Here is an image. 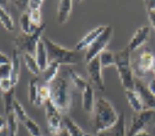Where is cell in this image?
I'll return each mask as SVG.
<instances>
[{"label": "cell", "mask_w": 155, "mask_h": 136, "mask_svg": "<svg viewBox=\"0 0 155 136\" xmlns=\"http://www.w3.org/2000/svg\"><path fill=\"white\" fill-rule=\"evenodd\" d=\"M92 115V127L96 134L113 126L119 118V114L113 105L105 98L97 100Z\"/></svg>", "instance_id": "obj_1"}, {"label": "cell", "mask_w": 155, "mask_h": 136, "mask_svg": "<svg viewBox=\"0 0 155 136\" xmlns=\"http://www.w3.org/2000/svg\"><path fill=\"white\" fill-rule=\"evenodd\" d=\"M48 85L50 88V101L61 114L68 113L71 108L72 95L67 80L57 76Z\"/></svg>", "instance_id": "obj_2"}, {"label": "cell", "mask_w": 155, "mask_h": 136, "mask_svg": "<svg viewBox=\"0 0 155 136\" xmlns=\"http://www.w3.org/2000/svg\"><path fill=\"white\" fill-rule=\"evenodd\" d=\"M42 41L46 46L48 63L57 62L61 65H77L80 62V55L76 49H69L53 42L50 38L42 36Z\"/></svg>", "instance_id": "obj_3"}, {"label": "cell", "mask_w": 155, "mask_h": 136, "mask_svg": "<svg viewBox=\"0 0 155 136\" xmlns=\"http://www.w3.org/2000/svg\"><path fill=\"white\" fill-rule=\"evenodd\" d=\"M130 50L126 46L115 53V67L123 88L126 90L135 89L136 79L130 59Z\"/></svg>", "instance_id": "obj_4"}, {"label": "cell", "mask_w": 155, "mask_h": 136, "mask_svg": "<svg viewBox=\"0 0 155 136\" xmlns=\"http://www.w3.org/2000/svg\"><path fill=\"white\" fill-rule=\"evenodd\" d=\"M46 26L47 24L43 22V24L39 26L38 30L32 34H25L23 32L19 34L14 39L15 49H17L20 53L30 54L35 56L38 42L42 39V37L43 36L42 33Z\"/></svg>", "instance_id": "obj_5"}, {"label": "cell", "mask_w": 155, "mask_h": 136, "mask_svg": "<svg viewBox=\"0 0 155 136\" xmlns=\"http://www.w3.org/2000/svg\"><path fill=\"white\" fill-rule=\"evenodd\" d=\"M113 26L112 25H106L104 31L98 38L95 40V42L89 47L85 55V60L87 63L92 59L99 56L103 51L106 49V47L110 42L112 36H113Z\"/></svg>", "instance_id": "obj_6"}, {"label": "cell", "mask_w": 155, "mask_h": 136, "mask_svg": "<svg viewBox=\"0 0 155 136\" xmlns=\"http://www.w3.org/2000/svg\"><path fill=\"white\" fill-rule=\"evenodd\" d=\"M155 120V110L145 109L132 115L130 126L127 136H135L138 132L145 130V127Z\"/></svg>", "instance_id": "obj_7"}, {"label": "cell", "mask_w": 155, "mask_h": 136, "mask_svg": "<svg viewBox=\"0 0 155 136\" xmlns=\"http://www.w3.org/2000/svg\"><path fill=\"white\" fill-rule=\"evenodd\" d=\"M102 70L103 67L98 56L87 63V72L91 82L90 84L97 90L104 92L105 90V84Z\"/></svg>", "instance_id": "obj_8"}, {"label": "cell", "mask_w": 155, "mask_h": 136, "mask_svg": "<svg viewBox=\"0 0 155 136\" xmlns=\"http://www.w3.org/2000/svg\"><path fill=\"white\" fill-rule=\"evenodd\" d=\"M154 63L155 58L153 54L149 49L147 48L137 59L136 62L132 64L134 75H136L138 78L143 77L147 72L153 69Z\"/></svg>", "instance_id": "obj_9"}, {"label": "cell", "mask_w": 155, "mask_h": 136, "mask_svg": "<svg viewBox=\"0 0 155 136\" xmlns=\"http://www.w3.org/2000/svg\"><path fill=\"white\" fill-rule=\"evenodd\" d=\"M45 114H46L48 131L53 135H54L62 129L61 128V124L63 123V119L61 117L62 114L54 106V104L50 101V100L47 101L45 104Z\"/></svg>", "instance_id": "obj_10"}, {"label": "cell", "mask_w": 155, "mask_h": 136, "mask_svg": "<svg viewBox=\"0 0 155 136\" xmlns=\"http://www.w3.org/2000/svg\"><path fill=\"white\" fill-rule=\"evenodd\" d=\"M135 90L138 93L143 103L144 110L145 109H153L155 110V95L148 90L147 87L143 84V82L139 79H136L135 83Z\"/></svg>", "instance_id": "obj_11"}, {"label": "cell", "mask_w": 155, "mask_h": 136, "mask_svg": "<svg viewBox=\"0 0 155 136\" xmlns=\"http://www.w3.org/2000/svg\"><path fill=\"white\" fill-rule=\"evenodd\" d=\"M97 136H126V116L124 112L119 114L117 122L109 128L96 134Z\"/></svg>", "instance_id": "obj_12"}, {"label": "cell", "mask_w": 155, "mask_h": 136, "mask_svg": "<svg viewBox=\"0 0 155 136\" xmlns=\"http://www.w3.org/2000/svg\"><path fill=\"white\" fill-rule=\"evenodd\" d=\"M150 36V28L147 25H143L137 30L133 37L130 39V42L127 46L129 47L130 52L138 49L149 39Z\"/></svg>", "instance_id": "obj_13"}, {"label": "cell", "mask_w": 155, "mask_h": 136, "mask_svg": "<svg viewBox=\"0 0 155 136\" xmlns=\"http://www.w3.org/2000/svg\"><path fill=\"white\" fill-rule=\"evenodd\" d=\"M105 26L106 25H99V26L92 30L91 32H89L87 34H86L83 38L76 43V50L81 51L87 49V48L88 49L93 42H95L97 38L103 33V32L105 29Z\"/></svg>", "instance_id": "obj_14"}, {"label": "cell", "mask_w": 155, "mask_h": 136, "mask_svg": "<svg viewBox=\"0 0 155 136\" xmlns=\"http://www.w3.org/2000/svg\"><path fill=\"white\" fill-rule=\"evenodd\" d=\"M95 103L96 101L94 99L93 87L90 83H88L86 89L82 91V108L84 111L88 114H92Z\"/></svg>", "instance_id": "obj_15"}, {"label": "cell", "mask_w": 155, "mask_h": 136, "mask_svg": "<svg viewBox=\"0 0 155 136\" xmlns=\"http://www.w3.org/2000/svg\"><path fill=\"white\" fill-rule=\"evenodd\" d=\"M35 58L37 59V62L39 66L41 72H43L48 65V59L46 46L44 44V42L42 41V39H41L38 42L36 54H35Z\"/></svg>", "instance_id": "obj_16"}, {"label": "cell", "mask_w": 155, "mask_h": 136, "mask_svg": "<svg viewBox=\"0 0 155 136\" xmlns=\"http://www.w3.org/2000/svg\"><path fill=\"white\" fill-rule=\"evenodd\" d=\"M72 1H60L58 5V21L60 25L66 23L72 11Z\"/></svg>", "instance_id": "obj_17"}, {"label": "cell", "mask_w": 155, "mask_h": 136, "mask_svg": "<svg viewBox=\"0 0 155 136\" xmlns=\"http://www.w3.org/2000/svg\"><path fill=\"white\" fill-rule=\"evenodd\" d=\"M125 94H126V98L128 103H129V105L133 109L135 112H139V111H142L143 110H144V106H143L142 99L135 89L126 90Z\"/></svg>", "instance_id": "obj_18"}, {"label": "cell", "mask_w": 155, "mask_h": 136, "mask_svg": "<svg viewBox=\"0 0 155 136\" xmlns=\"http://www.w3.org/2000/svg\"><path fill=\"white\" fill-rule=\"evenodd\" d=\"M21 53L17 49L13 50L12 55V73H11V77L10 80L14 87H15L17 84L19 78H20V74H21V57H20Z\"/></svg>", "instance_id": "obj_19"}, {"label": "cell", "mask_w": 155, "mask_h": 136, "mask_svg": "<svg viewBox=\"0 0 155 136\" xmlns=\"http://www.w3.org/2000/svg\"><path fill=\"white\" fill-rule=\"evenodd\" d=\"M19 22H20L21 31H22L23 33L32 34L33 32H35L38 28L36 25H34L33 24H32V22L31 21L30 14L28 11L21 14V17H20V19H19Z\"/></svg>", "instance_id": "obj_20"}, {"label": "cell", "mask_w": 155, "mask_h": 136, "mask_svg": "<svg viewBox=\"0 0 155 136\" xmlns=\"http://www.w3.org/2000/svg\"><path fill=\"white\" fill-rule=\"evenodd\" d=\"M59 66L60 65L57 62L48 63L46 69L42 72H43V80L46 83L49 84L57 77Z\"/></svg>", "instance_id": "obj_21"}, {"label": "cell", "mask_w": 155, "mask_h": 136, "mask_svg": "<svg viewBox=\"0 0 155 136\" xmlns=\"http://www.w3.org/2000/svg\"><path fill=\"white\" fill-rule=\"evenodd\" d=\"M15 89L13 88L11 90H9L8 92L3 93V100H4V111L5 115L10 114L14 112V105L15 101Z\"/></svg>", "instance_id": "obj_22"}, {"label": "cell", "mask_w": 155, "mask_h": 136, "mask_svg": "<svg viewBox=\"0 0 155 136\" xmlns=\"http://www.w3.org/2000/svg\"><path fill=\"white\" fill-rule=\"evenodd\" d=\"M63 123L71 136H86V133H84L82 129L67 116L64 117Z\"/></svg>", "instance_id": "obj_23"}, {"label": "cell", "mask_w": 155, "mask_h": 136, "mask_svg": "<svg viewBox=\"0 0 155 136\" xmlns=\"http://www.w3.org/2000/svg\"><path fill=\"white\" fill-rule=\"evenodd\" d=\"M50 100V88L49 85H42L39 87L38 98L35 101L34 106H42V105H45L47 101Z\"/></svg>", "instance_id": "obj_24"}, {"label": "cell", "mask_w": 155, "mask_h": 136, "mask_svg": "<svg viewBox=\"0 0 155 136\" xmlns=\"http://www.w3.org/2000/svg\"><path fill=\"white\" fill-rule=\"evenodd\" d=\"M0 21L6 31L13 32L15 30V24H14L13 18L2 5L0 8Z\"/></svg>", "instance_id": "obj_25"}, {"label": "cell", "mask_w": 155, "mask_h": 136, "mask_svg": "<svg viewBox=\"0 0 155 136\" xmlns=\"http://www.w3.org/2000/svg\"><path fill=\"white\" fill-rule=\"evenodd\" d=\"M99 60L103 68L115 66V53L109 49H105L99 55Z\"/></svg>", "instance_id": "obj_26"}, {"label": "cell", "mask_w": 155, "mask_h": 136, "mask_svg": "<svg viewBox=\"0 0 155 136\" xmlns=\"http://www.w3.org/2000/svg\"><path fill=\"white\" fill-rule=\"evenodd\" d=\"M24 60H25V66L29 70V72L35 76H38L41 70L39 68V66L37 62L35 56L30 55V54H24Z\"/></svg>", "instance_id": "obj_27"}, {"label": "cell", "mask_w": 155, "mask_h": 136, "mask_svg": "<svg viewBox=\"0 0 155 136\" xmlns=\"http://www.w3.org/2000/svg\"><path fill=\"white\" fill-rule=\"evenodd\" d=\"M68 73H69V76H70L71 80L73 83V84L75 85V87H76V89L83 91L84 89H86V87L87 86V82L85 80L82 76H80L78 73H76L75 71H73L71 69L69 70Z\"/></svg>", "instance_id": "obj_28"}, {"label": "cell", "mask_w": 155, "mask_h": 136, "mask_svg": "<svg viewBox=\"0 0 155 136\" xmlns=\"http://www.w3.org/2000/svg\"><path fill=\"white\" fill-rule=\"evenodd\" d=\"M7 120V128H8L9 136H16L18 133V123L19 120L16 117L15 114L12 112L6 116Z\"/></svg>", "instance_id": "obj_29"}, {"label": "cell", "mask_w": 155, "mask_h": 136, "mask_svg": "<svg viewBox=\"0 0 155 136\" xmlns=\"http://www.w3.org/2000/svg\"><path fill=\"white\" fill-rule=\"evenodd\" d=\"M38 91H39V86H38V78L33 77L31 78L29 82V93H28V98H29V102L31 105L35 104V101L38 98Z\"/></svg>", "instance_id": "obj_30"}, {"label": "cell", "mask_w": 155, "mask_h": 136, "mask_svg": "<svg viewBox=\"0 0 155 136\" xmlns=\"http://www.w3.org/2000/svg\"><path fill=\"white\" fill-rule=\"evenodd\" d=\"M23 125L31 136H42L41 127H39L38 123L31 118L28 117L23 123Z\"/></svg>", "instance_id": "obj_31"}, {"label": "cell", "mask_w": 155, "mask_h": 136, "mask_svg": "<svg viewBox=\"0 0 155 136\" xmlns=\"http://www.w3.org/2000/svg\"><path fill=\"white\" fill-rule=\"evenodd\" d=\"M14 113L15 114L16 117L19 120V122H21L22 123H24L25 120L29 117L28 115L26 114V112L24 110L22 105L17 100H15V105H14Z\"/></svg>", "instance_id": "obj_32"}, {"label": "cell", "mask_w": 155, "mask_h": 136, "mask_svg": "<svg viewBox=\"0 0 155 136\" xmlns=\"http://www.w3.org/2000/svg\"><path fill=\"white\" fill-rule=\"evenodd\" d=\"M28 12L30 14L31 21L34 25H36L37 27H39V26H41L43 24V22H42V12H41V9L29 10Z\"/></svg>", "instance_id": "obj_33"}, {"label": "cell", "mask_w": 155, "mask_h": 136, "mask_svg": "<svg viewBox=\"0 0 155 136\" xmlns=\"http://www.w3.org/2000/svg\"><path fill=\"white\" fill-rule=\"evenodd\" d=\"M12 73V63L0 65V79H10Z\"/></svg>", "instance_id": "obj_34"}, {"label": "cell", "mask_w": 155, "mask_h": 136, "mask_svg": "<svg viewBox=\"0 0 155 136\" xmlns=\"http://www.w3.org/2000/svg\"><path fill=\"white\" fill-rule=\"evenodd\" d=\"M0 88H1L2 92L5 93L11 90L15 87L13 86L10 79H0Z\"/></svg>", "instance_id": "obj_35"}, {"label": "cell", "mask_w": 155, "mask_h": 136, "mask_svg": "<svg viewBox=\"0 0 155 136\" xmlns=\"http://www.w3.org/2000/svg\"><path fill=\"white\" fill-rule=\"evenodd\" d=\"M43 4L42 0H31L28 1V11L34 9H41Z\"/></svg>", "instance_id": "obj_36"}, {"label": "cell", "mask_w": 155, "mask_h": 136, "mask_svg": "<svg viewBox=\"0 0 155 136\" xmlns=\"http://www.w3.org/2000/svg\"><path fill=\"white\" fill-rule=\"evenodd\" d=\"M13 4L19 9H21L22 13L28 11V1H15Z\"/></svg>", "instance_id": "obj_37"}, {"label": "cell", "mask_w": 155, "mask_h": 136, "mask_svg": "<svg viewBox=\"0 0 155 136\" xmlns=\"http://www.w3.org/2000/svg\"><path fill=\"white\" fill-rule=\"evenodd\" d=\"M11 63H12V59H9L7 55L1 52V54H0V65H7V64Z\"/></svg>", "instance_id": "obj_38"}, {"label": "cell", "mask_w": 155, "mask_h": 136, "mask_svg": "<svg viewBox=\"0 0 155 136\" xmlns=\"http://www.w3.org/2000/svg\"><path fill=\"white\" fill-rule=\"evenodd\" d=\"M147 15H148V19H149L152 26L155 29V10L147 11Z\"/></svg>", "instance_id": "obj_39"}, {"label": "cell", "mask_w": 155, "mask_h": 136, "mask_svg": "<svg viewBox=\"0 0 155 136\" xmlns=\"http://www.w3.org/2000/svg\"><path fill=\"white\" fill-rule=\"evenodd\" d=\"M147 89L153 95H155V77L153 78L147 84Z\"/></svg>", "instance_id": "obj_40"}, {"label": "cell", "mask_w": 155, "mask_h": 136, "mask_svg": "<svg viewBox=\"0 0 155 136\" xmlns=\"http://www.w3.org/2000/svg\"><path fill=\"white\" fill-rule=\"evenodd\" d=\"M53 136H71V135H70V134L68 133L66 128H62V129H61L58 134H54V135H53Z\"/></svg>", "instance_id": "obj_41"}, {"label": "cell", "mask_w": 155, "mask_h": 136, "mask_svg": "<svg viewBox=\"0 0 155 136\" xmlns=\"http://www.w3.org/2000/svg\"><path fill=\"white\" fill-rule=\"evenodd\" d=\"M135 136H152L145 129V130H142V131L138 132L137 134H135Z\"/></svg>", "instance_id": "obj_42"}, {"label": "cell", "mask_w": 155, "mask_h": 136, "mask_svg": "<svg viewBox=\"0 0 155 136\" xmlns=\"http://www.w3.org/2000/svg\"><path fill=\"white\" fill-rule=\"evenodd\" d=\"M0 136H9V134H8L7 127L0 129Z\"/></svg>", "instance_id": "obj_43"}, {"label": "cell", "mask_w": 155, "mask_h": 136, "mask_svg": "<svg viewBox=\"0 0 155 136\" xmlns=\"http://www.w3.org/2000/svg\"><path fill=\"white\" fill-rule=\"evenodd\" d=\"M86 136H92L91 134H86Z\"/></svg>", "instance_id": "obj_44"}]
</instances>
